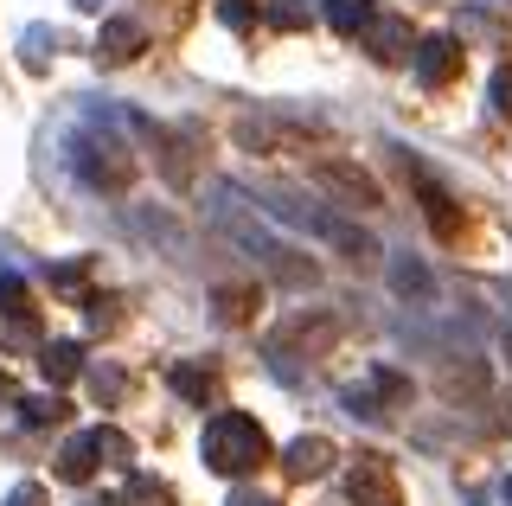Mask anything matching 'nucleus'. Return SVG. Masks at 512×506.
<instances>
[{
  "label": "nucleus",
  "instance_id": "nucleus-1",
  "mask_svg": "<svg viewBox=\"0 0 512 506\" xmlns=\"http://www.w3.org/2000/svg\"><path fill=\"white\" fill-rule=\"evenodd\" d=\"M205 212H212V225L231 237V244L244 250L256 270L276 282V289H314V282H320L314 257H301L295 244H282V237L269 231L263 218H256V205H244V193H237L231 180H218V186H212V205H205Z\"/></svg>",
  "mask_w": 512,
  "mask_h": 506
},
{
  "label": "nucleus",
  "instance_id": "nucleus-2",
  "mask_svg": "<svg viewBox=\"0 0 512 506\" xmlns=\"http://www.w3.org/2000/svg\"><path fill=\"white\" fill-rule=\"evenodd\" d=\"M199 455H205V468L212 474H250L256 462H269V430L250 417V410H218L212 423H205V436H199Z\"/></svg>",
  "mask_w": 512,
  "mask_h": 506
},
{
  "label": "nucleus",
  "instance_id": "nucleus-3",
  "mask_svg": "<svg viewBox=\"0 0 512 506\" xmlns=\"http://www.w3.org/2000/svg\"><path fill=\"white\" fill-rule=\"evenodd\" d=\"M64 161H71V173L90 186V193H128V180H135L128 141L109 135L103 122H96V129H77L71 141H64Z\"/></svg>",
  "mask_w": 512,
  "mask_h": 506
},
{
  "label": "nucleus",
  "instance_id": "nucleus-4",
  "mask_svg": "<svg viewBox=\"0 0 512 506\" xmlns=\"http://www.w3.org/2000/svg\"><path fill=\"white\" fill-rule=\"evenodd\" d=\"M308 180L327 193L340 212H378L384 205V193H378V180L365 167H352V161H340V154H320V161L308 167Z\"/></svg>",
  "mask_w": 512,
  "mask_h": 506
},
{
  "label": "nucleus",
  "instance_id": "nucleus-5",
  "mask_svg": "<svg viewBox=\"0 0 512 506\" xmlns=\"http://www.w3.org/2000/svg\"><path fill=\"white\" fill-rule=\"evenodd\" d=\"M346 500L352 506H404V487H397V468L384 462L378 449H359L346 468Z\"/></svg>",
  "mask_w": 512,
  "mask_h": 506
},
{
  "label": "nucleus",
  "instance_id": "nucleus-6",
  "mask_svg": "<svg viewBox=\"0 0 512 506\" xmlns=\"http://www.w3.org/2000/svg\"><path fill=\"white\" fill-rule=\"evenodd\" d=\"M410 71H416V84H423V90L455 84V71H461V39H455V33H429V39H416Z\"/></svg>",
  "mask_w": 512,
  "mask_h": 506
},
{
  "label": "nucleus",
  "instance_id": "nucleus-7",
  "mask_svg": "<svg viewBox=\"0 0 512 506\" xmlns=\"http://www.w3.org/2000/svg\"><path fill=\"white\" fill-rule=\"evenodd\" d=\"M141 141L154 148V161H160V173H167V186H180V193H186V186H192V129H160V122H154Z\"/></svg>",
  "mask_w": 512,
  "mask_h": 506
},
{
  "label": "nucleus",
  "instance_id": "nucleus-8",
  "mask_svg": "<svg viewBox=\"0 0 512 506\" xmlns=\"http://www.w3.org/2000/svg\"><path fill=\"white\" fill-rule=\"evenodd\" d=\"M365 52L378 58V65H404V58L416 52V33L404 13H378L372 26H365Z\"/></svg>",
  "mask_w": 512,
  "mask_h": 506
},
{
  "label": "nucleus",
  "instance_id": "nucleus-9",
  "mask_svg": "<svg viewBox=\"0 0 512 506\" xmlns=\"http://www.w3.org/2000/svg\"><path fill=\"white\" fill-rule=\"evenodd\" d=\"M320 244H333V250L352 263V270H372V263H378V237L365 231L359 218H346V212H333V225H327V237H320Z\"/></svg>",
  "mask_w": 512,
  "mask_h": 506
},
{
  "label": "nucleus",
  "instance_id": "nucleus-10",
  "mask_svg": "<svg viewBox=\"0 0 512 506\" xmlns=\"http://www.w3.org/2000/svg\"><path fill=\"white\" fill-rule=\"evenodd\" d=\"M141 45H148V26L141 20H103V33H96V58L103 65H128V58H141Z\"/></svg>",
  "mask_w": 512,
  "mask_h": 506
},
{
  "label": "nucleus",
  "instance_id": "nucleus-11",
  "mask_svg": "<svg viewBox=\"0 0 512 506\" xmlns=\"http://www.w3.org/2000/svg\"><path fill=\"white\" fill-rule=\"evenodd\" d=\"M282 468H288V481H320V474L333 468V442L327 436H295L282 449Z\"/></svg>",
  "mask_w": 512,
  "mask_h": 506
},
{
  "label": "nucleus",
  "instance_id": "nucleus-12",
  "mask_svg": "<svg viewBox=\"0 0 512 506\" xmlns=\"http://www.w3.org/2000/svg\"><path fill=\"white\" fill-rule=\"evenodd\" d=\"M39 372H45V385H71V378L77 372H84V346H77V340H45L39 346Z\"/></svg>",
  "mask_w": 512,
  "mask_h": 506
},
{
  "label": "nucleus",
  "instance_id": "nucleus-13",
  "mask_svg": "<svg viewBox=\"0 0 512 506\" xmlns=\"http://www.w3.org/2000/svg\"><path fill=\"white\" fill-rule=\"evenodd\" d=\"M288 340H301L308 353H327V346L340 340V321H333V314H314V321H308V314H295V321L276 334V346H288Z\"/></svg>",
  "mask_w": 512,
  "mask_h": 506
},
{
  "label": "nucleus",
  "instance_id": "nucleus-14",
  "mask_svg": "<svg viewBox=\"0 0 512 506\" xmlns=\"http://www.w3.org/2000/svg\"><path fill=\"white\" fill-rule=\"evenodd\" d=\"M90 474H96V442H90V430H84V436H71V442L58 449V481L84 487Z\"/></svg>",
  "mask_w": 512,
  "mask_h": 506
},
{
  "label": "nucleus",
  "instance_id": "nucleus-15",
  "mask_svg": "<svg viewBox=\"0 0 512 506\" xmlns=\"http://www.w3.org/2000/svg\"><path fill=\"white\" fill-rule=\"evenodd\" d=\"M378 20V7L372 0H327V26L340 39H365V26Z\"/></svg>",
  "mask_w": 512,
  "mask_h": 506
},
{
  "label": "nucleus",
  "instance_id": "nucleus-16",
  "mask_svg": "<svg viewBox=\"0 0 512 506\" xmlns=\"http://www.w3.org/2000/svg\"><path fill=\"white\" fill-rule=\"evenodd\" d=\"M167 385H173V398H186V404H212V391H218V378L205 372V366H167Z\"/></svg>",
  "mask_w": 512,
  "mask_h": 506
},
{
  "label": "nucleus",
  "instance_id": "nucleus-17",
  "mask_svg": "<svg viewBox=\"0 0 512 506\" xmlns=\"http://www.w3.org/2000/svg\"><path fill=\"white\" fill-rule=\"evenodd\" d=\"M365 391H372V398L384 404V417L410 404V378L397 372V366H372V372H365Z\"/></svg>",
  "mask_w": 512,
  "mask_h": 506
},
{
  "label": "nucleus",
  "instance_id": "nucleus-18",
  "mask_svg": "<svg viewBox=\"0 0 512 506\" xmlns=\"http://www.w3.org/2000/svg\"><path fill=\"white\" fill-rule=\"evenodd\" d=\"M391 289L404 295V302H429L436 276H429V263H416V257H397V263H391Z\"/></svg>",
  "mask_w": 512,
  "mask_h": 506
},
{
  "label": "nucleus",
  "instance_id": "nucleus-19",
  "mask_svg": "<svg viewBox=\"0 0 512 506\" xmlns=\"http://www.w3.org/2000/svg\"><path fill=\"white\" fill-rule=\"evenodd\" d=\"M416 186H423V212H429V225H436V237H455L461 231V218H455V199L442 193L429 173H416Z\"/></svg>",
  "mask_w": 512,
  "mask_h": 506
},
{
  "label": "nucleus",
  "instance_id": "nucleus-20",
  "mask_svg": "<svg viewBox=\"0 0 512 506\" xmlns=\"http://www.w3.org/2000/svg\"><path fill=\"white\" fill-rule=\"evenodd\" d=\"M20 417H26V430H52V423L71 417V404L58 391H39V398H20Z\"/></svg>",
  "mask_w": 512,
  "mask_h": 506
},
{
  "label": "nucleus",
  "instance_id": "nucleus-21",
  "mask_svg": "<svg viewBox=\"0 0 512 506\" xmlns=\"http://www.w3.org/2000/svg\"><path fill=\"white\" fill-rule=\"evenodd\" d=\"M442 391H448V398H480V391H487V366H480V359H468V366H448L442 372Z\"/></svg>",
  "mask_w": 512,
  "mask_h": 506
},
{
  "label": "nucleus",
  "instance_id": "nucleus-22",
  "mask_svg": "<svg viewBox=\"0 0 512 506\" xmlns=\"http://www.w3.org/2000/svg\"><path fill=\"white\" fill-rule=\"evenodd\" d=\"M314 20V0H269V26L276 33H301Z\"/></svg>",
  "mask_w": 512,
  "mask_h": 506
},
{
  "label": "nucleus",
  "instance_id": "nucleus-23",
  "mask_svg": "<svg viewBox=\"0 0 512 506\" xmlns=\"http://www.w3.org/2000/svg\"><path fill=\"white\" fill-rule=\"evenodd\" d=\"M212 308H218V321H250V308H256V289H250V282H244V289H218L212 295Z\"/></svg>",
  "mask_w": 512,
  "mask_h": 506
},
{
  "label": "nucleus",
  "instance_id": "nucleus-24",
  "mask_svg": "<svg viewBox=\"0 0 512 506\" xmlns=\"http://www.w3.org/2000/svg\"><path fill=\"white\" fill-rule=\"evenodd\" d=\"M39 346V327H32V314H13L7 327H0V353H32Z\"/></svg>",
  "mask_w": 512,
  "mask_h": 506
},
{
  "label": "nucleus",
  "instance_id": "nucleus-25",
  "mask_svg": "<svg viewBox=\"0 0 512 506\" xmlns=\"http://www.w3.org/2000/svg\"><path fill=\"white\" fill-rule=\"evenodd\" d=\"M52 289H58V295H77V302H90V263H58V270H52Z\"/></svg>",
  "mask_w": 512,
  "mask_h": 506
},
{
  "label": "nucleus",
  "instance_id": "nucleus-26",
  "mask_svg": "<svg viewBox=\"0 0 512 506\" xmlns=\"http://www.w3.org/2000/svg\"><path fill=\"white\" fill-rule=\"evenodd\" d=\"M90 442H96V462H128V455H135V442H128L122 430H109V423H103V430H90Z\"/></svg>",
  "mask_w": 512,
  "mask_h": 506
},
{
  "label": "nucleus",
  "instance_id": "nucleus-27",
  "mask_svg": "<svg viewBox=\"0 0 512 506\" xmlns=\"http://www.w3.org/2000/svg\"><path fill=\"white\" fill-rule=\"evenodd\" d=\"M340 404L352 410V417H365V423H384V404L372 398V391H365V378H359V385H346V391H340Z\"/></svg>",
  "mask_w": 512,
  "mask_h": 506
},
{
  "label": "nucleus",
  "instance_id": "nucleus-28",
  "mask_svg": "<svg viewBox=\"0 0 512 506\" xmlns=\"http://www.w3.org/2000/svg\"><path fill=\"white\" fill-rule=\"evenodd\" d=\"M0 314H32L26 308V282L13 276V270H0Z\"/></svg>",
  "mask_w": 512,
  "mask_h": 506
},
{
  "label": "nucleus",
  "instance_id": "nucleus-29",
  "mask_svg": "<svg viewBox=\"0 0 512 506\" xmlns=\"http://www.w3.org/2000/svg\"><path fill=\"white\" fill-rule=\"evenodd\" d=\"M218 20L231 26V33H250V20H256V0H218Z\"/></svg>",
  "mask_w": 512,
  "mask_h": 506
},
{
  "label": "nucleus",
  "instance_id": "nucleus-30",
  "mask_svg": "<svg viewBox=\"0 0 512 506\" xmlns=\"http://www.w3.org/2000/svg\"><path fill=\"white\" fill-rule=\"evenodd\" d=\"M90 391H96L103 404H116L122 391H128V378H122V372H109V366H96V372H90Z\"/></svg>",
  "mask_w": 512,
  "mask_h": 506
},
{
  "label": "nucleus",
  "instance_id": "nucleus-31",
  "mask_svg": "<svg viewBox=\"0 0 512 506\" xmlns=\"http://www.w3.org/2000/svg\"><path fill=\"white\" fill-rule=\"evenodd\" d=\"M122 506H167V487H154V481H128V494H122Z\"/></svg>",
  "mask_w": 512,
  "mask_h": 506
},
{
  "label": "nucleus",
  "instance_id": "nucleus-32",
  "mask_svg": "<svg viewBox=\"0 0 512 506\" xmlns=\"http://www.w3.org/2000/svg\"><path fill=\"white\" fill-rule=\"evenodd\" d=\"M45 45H58V33H45V26H32V33L20 39V52H26V65H32V71L45 65Z\"/></svg>",
  "mask_w": 512,
  "mask_h": 506
},
{
  "label": "nucleus",
  "instance_id": "nucleus-33",
  "mask_svg": "<svg viewBox=\"0 0 512 506\" xmlns=\"http://www.w3.org/2000/svg\"><path fill=\"white\" fill-rule=\"evenodd\" d=\"M487 97H493V109H500V116H512V65H500V71H493Z\"/></svg>",
  "mask_w": 512,
  "mask_h": 506
},
{
  "label": "nucleus",
  "instance_id": "nucleus-34",
  "mask_svg": "<svg viewBox=\"0 0 512 506\" xmlns=\"http://www.w3.org/2000/svg\"><path fill=\"white\" fill-rule=\"evenodd\" d=\"M0 506H45V487H39V481H20V487H13V494L0 500Z\"/></svg>",
  "mask_w": 512,
  "mask_h": 506
},
{
  "label": "nucleus",
  "instance_id": "nucleus-35",
  "mask_svg": "<svg viewBox=\"0 0 512 506\" xmlns=\"http://www.w3.org/2000/svg\"><path fill=\"white\" fill-rule=\"evenodd\" d=\"M487 430H512V391H500V398H493V417H487Z\"/></svg>",
  "mask_w": 512,
  "mask_h": 506
},
{
  "label": "nucleus",
  "instance_id": "nucleus-36",
  "mask_svg": "<svg viewBox=\"0 0 512 506\" xmlns=\"http://www.w3.org/2000/svg\"><path fill=\"white\" fill-rule=\"evenodd\" d=\"M231 506H276V494H256V487H237Z\"/></svg>",
  "mask_w": 512,
  "mask_h": 506
},
{
  "label": "nucleus",
  "instance_id": "nucleus-37",
  "mask_svg": "<svg viewBox=\"0 0 512 506\" xmlns=\"http://www.w3.org/2000/svg\"><path fill=\"white\" fill-rule=\"evenodd\" d=\"M7 404H20V391H13V378H7V366H0V410Z\"/></svg>",
  "mask_w": 512,
  "mask_h": 506
},
{
  "label": "nucleus",
  "instance_id": "nucleus-38",
  "mask_svg": "<svg viewBox=\"0 0 512 506\" xmlns=\"http://www.w3.org/2000/svg\"><path fill=\"white\" fill-rule=\"evenodd\" d=\"M500 346H506V359H512V321H506V334H500Z\"/></svg>",
  "mask_w": 512,
  "mask_h": 506
},
{
  "label": "nucleus",
  "instance_id": "nucleus-39",
  "mask_svg": "<svg viewBox=\"0 0 512 506\" xmlns=\"http://www.w3.org/2000/svg\"><path fill=\"white\" fill-rule=\"evenodd\" d=\"M506 506H512V481H506Z\"/></svg>",
  "mask_w": 512,
  "mask_h": 506
}]
</instances>
